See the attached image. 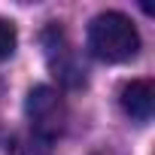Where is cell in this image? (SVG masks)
Wrapping results in <instances>:
<instances>
[{
	"label": "cell",
	"mask_w": 155,
	"mask_h": 155,
	"mask_svg": "<svg viewBox=\"0 0 155 155\" xmlns=\"http://www.w3.org/2000/svg\"><path fill=\"white\" fill-rule=\"evenodd\" d=\"M88 49L97 61L122 64L140 52V34L128 15L107 9V12L94 15L88 25Z\"/></svg>",
	"instance_id": "6da1fadb"
},
{
	"label": "cell",
	"mask_w": 155,
	"mask_h": 155,
	"mask_svg": "<svg viewBox=\"0 0 155 155\" xmlns=\"http://www.w3.org/2000/svg\"><path fill=\"white\" fill-rule=\"evenodd\" d=\"M25 113H28V125H31V134L43 143H55L64 128H67V104L61 97L58 88L52 85H34L28 91V101H25Z\"/></svg>",
	"instance_id": "7a4b0ae2"
},
{
	"label": "cell",
	"mask_w": 155,
	"mask_h": 155,
	"mask_svg": "<svg viewBox=\"0 0 155 155\" xmlns=\"http://www.w3.org/2000/svg\"><path fill=\"white\" fill-rule=\"evenodd\" d=\"M43 52H46V64H49L52 76L61 85H67V88H82L85 85V70L76 61V52H73L61 25H49L43 31Z\"/></svg>",
	"instance_id": "3957f363"
},
{
	"label": "cell",
	"mask_w": 155,
	"mask_h": 155,
	"mask_svg": "<svg viewBox=\"0 0 155 155\" xmlns=\"http://www.w3.org/2000/svg\"><path fill=\"white\" fill-rule=\"evenodd\" d=\"M119 104L134 122H149L152 113H155V88H152V82L149 79L125 82L122 91H119Z\"/></svg>",
	"instance_id": "277c9868"
},
{
	"label": "cell",
	"mask_w": 155,
	"mask_h": 155,
	"mask_svg": "<svg viewBox=\"0 0 155 155\" xmlns=\"http://www.w3.org/2000/svg\"><path fill=\"white\" fill-rule=\"evenodd\" d=\"M15 43H18V34H15V25L0 18V58H9L15 52Z\"/></svg>",
	"instance_id": "5b68a950"
},
{
	"label": "cell",
	"mask_w": 155,
	"mask_h": 155,
	"mask_svg": "<svg viewBox=\"0 0 155 155\" xmlns=\"http://www.w3.org/2000/svg\"><path fill=\"white\" fill-rule=\"evenodd\" d=\"M37 149H40V152H49L52 146H49V143H43V140H37L34 134L18 137V140L12 143V155H37Z\"/></svg>",
	"instance_id": "8992f818"
}]
</instances>
